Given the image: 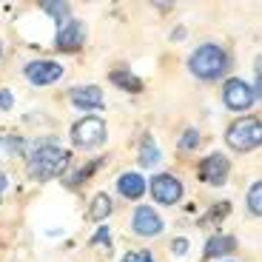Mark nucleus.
I'll return each instance as SVG.
<instances>
[{
	"label": "nucleus",
	"mask_w": 262,
	"mask_h": 262,
	"mask_svg": "<svg viewBox=\"0 0 262 262\" xmlns=\"http://www.w3.org/2000/svg\"><path fill=\"white\" fill-rule=\"evenodd\" d=\"M94 239H97V243H103V245H105V243H108V231H105V228H100V231H97V236H94Z\"/></svg>",
	"instance_id": "22"
},
{
	"label": "nucleus",
	"mask_w": 262,
	"mask_h": 262,
	"mask_svg": "<svg viewBox=\"0 0 262 262\" xmlns=\"http://www.w3.org/2000/svg\"><path fill=\"white\" fill-rule=\"evenodd\" d=\"M83 23H77V20H72V23H66L63 29L57 32V49H63V52H72V49H80L83 46Z\"/></svg>",
	"instance_id": "11"
},
{
	"label": "nucleus",
	"mask_w": 262,
	"mask_h": 262,
	"mask_svg": "<svg viewBox=\"0 0 262 262\" xmlns=\"http://www.w3.org/2000/svg\"><path fill=\"white\" fill-rule=\"evenodd\" d=\"M180 148H196V131H185L183 137H180Z\"/></svg>",
	"instance_id": "19"
},
{
	"label": "nucleus",
	"mask_w": 262,
	"mask_h": 262,
	"mask_svg": "<svg viewBox=\"0 0 262 262\" xmlns=\"http://www.w3.org/2000/svg\"><path fill=\"white\" fill-rule=\"evenodd\" d=\"M69 100L77 108H103V92L97 85H77L69 92Z\"/></svg>",
	"instance_id": "10"
},
{
	"label": "nucleus",
	"mask_w": 262,
	"mask_h": 262,
	"mask_svg": "<svg viewBox=\"0 0 262 262\" xmlns=\"http://www.w3.org/2000/svg\"><path fill=\"white\" fill-rule=\"evenodd\" d=\"M223 97H225V105L234 108V112H243V108H248V105L256 100L254 92H251V85L243 83V80H228Z\"/></svg>",
	"instance_id": "7"
},
{
	"label": "nucleus",
	"mask_w": 262,
	"mask_h": 262,
	"mask_svg": "<svg viewBox=\"0 0 262 262\" xmlns=\"http://www.w3.org/2000/svg\"><path fill=\"white\" fill-rule=\"evenodd\" d=\"M72 140L80 148H94L105 140V123L100 117H85L72 128Z\"/></svg>",
	"instance_id": "4"
},
{
	"label": "nucleus",
	"mask_w": 262,
	"mask_h": 262,
	"mask_svg": "<svg viewBox=\"0 0 262 262\" xmlns=\"http://www.w3.org/2000/svg\"><path fill=\"white\" fill-rule=\"evenodd\" d=\"M248 208L254 216L262 214V183H254V188L248 191Z\"/></svg>",
	"instance_id": "17"
},
{
	"label": "nucleus",
	"mask_w": 262,
	"mask_h": 262,
	"mask_svg": "<svg viewBox=\"0 0 262 262\" xmlns=\"http://www.w3.org/2000/svg\"><path fill=\"white\" fill-rule=\"evenodd\" d=\"M188 66L200 80H216L220 74H225V69H228V57H225V52L220 46L205 43V46H200L191 54Z\"/></svg>",
	"instance_id": "2"
},
{
	"label": "nucleus",
	"mask_w": 262,
	"mask_h": 262,
	"mask_svg": "<svg viewBox=\"0 0 262 262\" xmlns=\"http://www.w3.org/2000/svg\"><path fill=\"white\" fill-rule=\"evenodd\" d=\"M131 228L137 231L140 236H157L163 231V220L151 208H137L134 211V220H131Z\"/></svg>",
	"instance_id": "8"
},
{
	"label": "nucleus",
	"mask_w": 262,
	"mask_h": 262,
	"mask_svg": "<svg viewBox=\"0 0 262 262\" xmlns=\"http://www.w3.org/2000/svg\"><path fill=\"white\" fill-rule=\"evenodd\" d=\"M174 251H177V254H183V251H188V243H185V239H177V243H174Z\"/></svg>",
	"instance_id": "23"
},
{
	"label": "nucleus",
	"mask_w": 262,
	"mask_h": 262,
	"mask_svg": "<svg viewBox=\"0 0 262 262\" xmlns=\"http://www.w3.org/2000/svg\"><path fill=\"white\" fill-rule=\"evenodd\" d=\"M151 194H154L157 203L174 205L183 196V185H180V180L171 177V174H157V177L151 180Z\"/></svg>",
	"instance_id": "5"
},
{
	"label": "nucleus",
	"mask_w": 262,
	"mask_h": 262,
	"mask_svg": "<svg viewBox=\"0 0 262 262\" xmlns=\"http://www.w3.org/2000/svg\"><path fill=\"white\" fill-rule=\"evenodd\" d=\"M117 191L123 196H128V200H137V196H143L145 191V180L143 174H137V171H128V174H123L117 183Z\"/></svg>",
	"instance_id": "12"
},
{
	"label": "nucleus",
	"mask_w": 262,
	"mask_h": 262,
	"mask_svg": "<svg viewBox=\"0 0 262 262\" xmlns=\"http://www.w3.org/2000/svg\"><path fill=\"white\" fill-rule=\"evenodd\" d=\"M72 154L66 148H57V145H40L34 151L32 157H29V171H32V177L40 180V183H46V180H54L63 174V168L69 165Z\"/></svg>",
	"instance_id": "1"
},
{
	"label": "nucleus",
	"mask_w": 262,
	"mask_h": 262,
	"mask_svg": "<svg viewBox=\"0 0 262 262\" xmlns=\"http://www.w3.org/2000/svg\"><path fill=\"white\" fill-rule=\"evenodd\" d=\"M112 214V200H108V196L105 194H97L94 196V203H92V220H105V216Z\"/></svg>",
	"instance_id": "15"
},
{
	"label": "nucleus",
	"mask_w": 262,
	"mask_h": 262,
	"mask_svg": "<svg viewBox=\"0 0 262 262\" xmlns=\"http://www.w3.org/2000/svg\"><path fill=\"white\" fill-rule=\"evenodd\" d=\"M0 108H12V94L0 92Z\"/></svg>",
	"instance_id": "21"
},
{
	"label": "nucleus",
	"mask_w": 262,
	"mask_h": 262,
	"mask_svg": "<svg viewBox=\"0 0 262 262\" xmlns=\"http://www.w3.org/2000/svg\"><path fill=\"white\" fill-rule=\"evenodd\" d=\"M6 188V177H3V171H0V191Z\"/></svg>",
	"instance_id": "24"
},
{
	"label": "nucleus",
	"mask_w": 262,
	"mask_h": 262,
	"mask_svg": "<svg viewBox=\"0 0 262 262\" xmlns=\"http://www.w3.org/2000/svg\"><path fill=\"white\" fill-rule=\"evenodd\" d=\"M112 80H114V85H123V89H128V92H140V89H143L140 77H134V74H128V72H114Z\"/></svg>",
	"instance_id": "16"
},
{
	"label": "nucleus",
	"mask_w": 262,
	"mask_h": 262,
	"mask_svg": "<svg viewBox=\"0 0 262 262\" xmlns=\"http://www.w3.org/2000/svg\"><path fill=\"white\" fill-rule=\"evenodd\" d=\"M225 140H228L231 148L236 151H251L259 145L262 140V125L256 117H243L236 120V123H231V128L225 131Z\"/></svg>",
	"instance_id": "3"
},
{
	"label": "nucleus",
	"mask_w": 262,
	"mask_h": 262,
	"mask_svg": "<svg viewBox=\"0 0 262 262\" xmlns=\"http://www.w3.org/2000/svg\"><path fill=\"white\" fill-rule=\"evenodd\" d=\"M43 9H46V12L52 14L54 20H60V23H63L66 17H69V12H66L69 6H66V3H60V0H57V3H43Z\"/></svg>",
	"instance_id": "18"
},
{
	"label": "nucleus",
	"mask_w": 262,
	"mask_h": 262,
	"mask_svg": "<svg viewBox=\"0 0 262 262\" xmlns=\"http://www.w3.org/2000/svg\"><path fill=\"white\" fill-rule=\"evenodd\" d=\"M60 77H63V66L52 63V60H34L26 66V80L34 85H49Z\"/></svg>",
	"instance_id": "6"
},
{
	"label": "nucleus",
	"mask_w": 262,
	"mask_h": 262,
	"mask_svg": "<svg viewBox=\"0 0 262 262\" xmlns=\"http://www.w3.org/2000/svg\"><path fill=\"white\" fill-rule=\"evenodd\" d=\"M236 248V239L228 234H220V236H211L208 245H205V256L208 259H216V256H225Z\"/></svg>",
	"instance_id": "13"
},
{
	"label": "nucleus",
	"mask_w": 262,
	"mask_h": 262,
	"mask_svg": "<svg viewBox=\"0 0 262 262\" xmlns=\"http://www.w3.org/2000/svg\"><path fill=\"white\" fill-rule=\"evenodd\" d=\"M157 160H160L157 145H154V140H151V137H145V140H143V145H140V165L151 168V165H157Z\"/></svg>",
	"instance_id": "14"
},
{
	"label": "nucleus",
	"mask_w": 262,
	"mask_h": 262,
	"mask_svg": "<svg viewBox=\"0 0 262 262\" xmlns=\"http://www.w3.org/2000/svg\"><path fill=\"white\" fill-rule=\"evenodd\" d=\"M203 180L211 185H223L228 180V160L223 154H211L203 160Z\"/></svg>",
	"instance_id": "9"
},
{
	"label": "nucleus",
	"mask_w": 262,
	"mask_h": 262,
	"mask_svg": "<svg viewBox=\"0 0 262 262\" xmlns=\"http://www.w3.org/2000/svg\"><path fill=\"white\" fill-rule=\"evenodd\" d=\"M123 262H154V259H151L148 251H140V254H128Z\"/></svg>",
	"instance_id": "20"
}]
</instances>
